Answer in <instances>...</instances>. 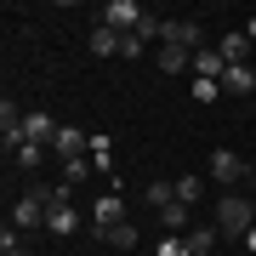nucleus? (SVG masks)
<instances>
[{"label":"nucleus","instance_id":"f257e3e1","mask_svg":"<svg viewBox=\"0 0 256 256\" xmlns=\"http://www.w3.org/2000/svg\"><path fill=\"white\" fill-rule=\"evenodd\" d=\"M250 228H256V200H239V194L216 200V234H228V239H245Z\"/></svg>","mask_w":256,"mask_h":256},{"label":"nucleus","instance_id":"f03ea898","mask_svg":"<svg viewBox=\"0 0 256 256\" xmlns=\"http://www.w3.org/2000/svg\"><path fill=\"white\" fill-rule=\"evenodd\" d=\"M52 200H57V188L28 182V188L18 194V205H12V222H18V228H40V222H46V210H52Z\"/></svg>","mask_w":256,"mask_h":256},{"label":"nucleus","instance_id":"7ed1b4c3","mask_svg":"<svg viewBox=\"0 0 256 256\" xmlns=\"http://www.w3.org/2000/svg\"><path fill=\"white\" fill-rule=\"evenodd\" d=\"M46 228H52L57 239H68L74 228H80V210H74V188H68V182H57V200H52V210H46Z\"/></svg>","mask_w":256,"mask_h":256},{"label":"nucleus","instance_id":"20e7f679","mask_svg":"<svg viewBox=\"0 0 256 256\" xmlns=\"http://www.w3.org/2000/svg\"><path fill=\"white\" fill-rule=\"evenodd\" d=\"M160 46H182V52H205V28L194 18H165L160 28Z\"/></svg>","mask_w":256,"mask_h":256},{"label":"nucleus","instance_id":"39448f33","mask_svg":"<svg viewBox=\"0 0 256 256\" xmlns=\"http://www.w3.org/2000/svg\"><path fill=\"white\" fill-rule=\"evenodd\" d=\"M210 176H216L222 188H239V182H245V176H250V165L239 160L234 148H210Z\"/></svg>","mask_w":256,"mask_h":256},{"label":"nucleus","instance_id":"423d86ee","mask_svg":"<svg viewBox=\"0 0 256 256\" xmlns=\"http://www.w3.org/2000/svg\"><path fill=\"white\" fill-rule=\"evenodd\" d=\"M142 18H148V12L137 6V0H108V6H102V23H108L114 34H137Z\"/></svg>","mask_w":256,"mask_h":256},{"label":"nucleus","instance_id":"0eeeda50","mask_svg":"<svg viewBox=\"0 0 256 256\" xmlns=\"http://www.w3.org/2000/svg\"><path fill=\"white\" fill-rule=\"evenodd\" d=\"M92 222H97V234H108L114 222H126V200H120V194H102V200H92Z\"/></svg>","mask_w":256,"mask_h":256},{"label":"nucleus","instance_id":"6e6552de","mask_svg":"<svg viewBox=\"0 0 256 256\" xmlns=\"http://www.w3.org/2000/svg\"><path fill=\"white\" fill-rule=\"evenodd\" d=\"M222 74H228V57H222L216 46L194 52V80H216V86H222Z\"/></svg>","mask_w":256,"mask_h":256},{"label":"nucleus","instance_id":"1a4fd4ad","mask_svg":"<svg viewBox=\"0 0 256 256\" xmlns=\"http://www.w3.org/2000/svg\"><path fill=\"white\" fill-rule=\"evenodd\" d=\"M52 148H57V160H86V148H92V137H86L80 126H63Z\"/></svg>","mask_w":256,"mask_h":256},{"label":"nucleus","instance_id":"9d476101","mask_svg":"<svg viewBox=\"0 0 256 256\" xmlns=\"http://www.w3.org/2000/svg\"><path fill=\"white\" fill-rule=\"evenodd\" d=\"M250 46H256V40L245 34V28H228V34L216 40V52L228 57V63H239V68H245V57H250Z\"/></svg>","mask_w":256,"mask_h":256},{"label":"nucleus","instance_id":"9b49d317","mask_svg":"<svg viewBox=\"0 0 256 256\" xmlns=\"http://www.w3.org/2000/svg\"><path fill=\"white\" fill-rule=\"evenodd\" d=\"M154 68H160V74H182V68H194V52H182V46H154Z\"/></svg>","mask_w":256,"mask_h":256},{"label":"nucleus","instance_id":"f8f14e48","mask_svg":"<svg viewBox=\"0 0 256 256\" xmlns=\"http://www.w3.org/2000/svg\"><path fill=\"white\" fill-rule=\"evenodd\" d=\"M23 126H28V142H40V148H46V142H57V131H63V126H52V114H40V108H28V120H23Z\"/></svg>","mask_w":256,"mask_h":256},{"label":"nucleus","instance_id":"ddd939ff","mask_svg":"<svg viewBox=\"0 0 256 256\" xmlns=\"http://www.w3.org/2000/svg\"><path fill=\"white\" fill-rule=\"evenodd\" d=\"M102 245H108L114 256H126V250H137V228H131V222H114V228L102 234Z\"/></svg>","mask_w":256,"mask_h":256},{"label":"nucleus","instance_id":"4468645a","mask_svg":"<svg viewBox=\"0 0 256 256\" xmlns=\"http://www.w3.org/2000/svg\"><path fill=\"white\" fill-rule=\"evenodd\" d=\"M222 92H234V97L256 92V68H239V63H228V74H222Z\"/></svg>","mask_w":256,"mask_h":256},{"label":"nucleus","instance_id":"2eb2a0df","mask_svg":"<svg viewBox=\"0 0 256 256\" xmlns=\"http://www.w3.org/2000/svg\"><path fill=\"white\" fill-rule=\"evenodd\" d=\"M120 46H126V34H114L108 23L92 28V52H97V57H120Z\"/></svg>","mask_w":256,"mask_h":256},{"label":"nucleus","instance_id":"dca6fc26","mask_svg":"<svg viewBox=\"0 0 256 256\" xmlns=\"http://www.w3.org/2000/svg\"><path fill=\"white\" fill-rule=\"evenodd\" d=\"M86 160H92V171H108V165H114V142H108V131H102V137H92Z\"/></svg>","mask_w":256,"mask_h":256},{"label":"nucleus","instance_id":"f3484780","mask_svg":"<svg viewBox=\"0 0 256 256\" xmlns=\"http://www.w3.org/2000/svg\"><path fill=\"white\" fill-rule=\"evenodd\" d=\"M188 256H216V228H194L188 234Z\"/></svg>","mask_w":256,"mask_h":256},{"label":"nucleus","instance_id":"a211bd4d","mask_svg":"<svg viewBox=\"0 0 256 256\" xmlns=\"http://www.w3.org/2000/svg\"><path fill=\"white\" fill-rule=\"evenodd\" d=\"M160 222H165V234H182V228H188V205H182V200H171V205L160 210Z\"/></svg>","mask_w":256,"mask_h":256},{"label":"nucleus","instance_id":"6ab92c4d","mask_svg":"<svg viewBox=\"0 0 256 256\" xmlns=\"http://www.w3.org/2000/svg\"><path fill=\"white\" fill-rule=\"evenodd\" d=\"M176 200H182V205H194V200H205V176H176Z\"/></svg>","mask_w":256,"mask_h":256},{"label":"nucleus","instance_id":"aec40b11","mask_svg":"<svg viewBox=\"0 0 256 256\" xmlns=\"http://www.w3.org/2000/svg\"><path fill=\"white\" fill-rule=\"evenodd\" d=\"M171 200H176V182H148V205L154 210H165Z\"/></svg>","mask_w":256,"mask_h":256},{"label":"nucleus","instance_id":"412c9836","mask_svg":"<svg viewBox=\"0 0 256 256\" xmlns=\"http://www.w3.org/2000/svg\"><path fill=\"white\" fill-rule=\"evenodd\" d=\"M154 256H188V234H165L154 245Z\"/></svg>","mask_w":256,"mask_h":256},{"label":"nucleus","instance_id":"4be33fe9","mask_svg":"<svg viewBox=\"0 0 256 256\" xmlns=\"http://www.w3.org/2000/svg\"><path fill=\"white\" fill-rule=\"evenodd\" d=\"M12 160H18L23 171H34V165L46 160V148H40V142H23V148H18V154H12Z\"/></svg>","mask_w":256,"mask_h":256},{"label":"nucleus","instance_id":"5701e85b","mask_svg":"<svg viewBox=\"0 0 256 256\" xmlns=\"http://www.w3.org/2000/svg\"><path fill=\"white\" fill-rule=\"evenodd\" d=\"M0 256H28V245H23V234H0Z\"/></svg>","mask_w":256,"mask_h":256},{"label":"nucleus","instance_id":"b1692460","mask_svg":"<svg viewBox=\"0 0 256 256\" xmlns=\"http://www.w3.org/2000/svg\"><path fill=\"white\" fill-rule=\"evenodd\" d=\"M86 171H92V160H63V182H68V188H74V182H80V176H86Z\"/></svg>","mask_w":256,"mask_h":256},{"label":"nucleus","instance_id":"393cba45","mask_svg":"<svg viewBox=\"0 0 256 256\" xmlns=\"http://www.w3.org/2000/svg\"><path fill=\"white\" fill-rule=\"evenodd\" d=\"M216 97H222L216 80H194V102H216Z\"/></svg>","mask_w":256,"mask_h":256},{"label":"nucleus","instance_id":"a878e982","mask_svg":"<svg viewBox=\"0 0 256 256\" xmlns=\"http://www.w3.org/2000/svg\"><path fill=\"white\" fill-rule=\"evenodd\" d=\"M239 245H245V250H250V256H256V228H250V234H245V239H239Z\"/></svg>","mask_w":256,"mask_h":256},{"label":"nucleus","instance_id":"bb28decb","mask_svg":"<svg viewBox=\"0 0 256 256\" xmlns=\"http://www.w3.org/2000/svg\"><path fill=\"white\" fill-rule=\"evenodd\" d=\"M245 182H250V194H256V165H250V176H245Z\"/></svg>","mask_w":256,"mask_h":256},{"label":"nucleus","instance_id":"cd10ccee","mask_svg":"<svg viewBox=\"0 0 256 256\" xmlns=\"http://www.w3.org/2000/svg\"><path fill=\"white\" fill-rule=\"evenodd\" d=\"M245 34H250V40H256V18H250V23H245Z\"/></svg>","mask_w":256,"mask_h":256},{"label":"nucleus","instance_id":"c85d7f7f","mask_svg":"<svg viewBox=\"0 0 256 256\" xmlns=\"http://www.w3.org/2000/svg\"><path fill=\"white\" fill-rule=\"evenodd\" d=\"M108 256H114V250H108Z\"/></svg>","mask_w":256,"mask_h":256}]
</instances>
